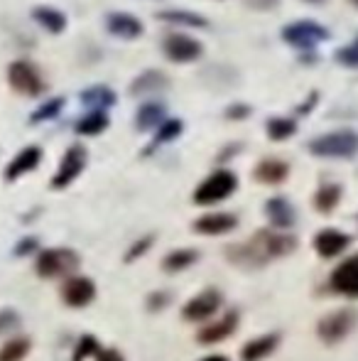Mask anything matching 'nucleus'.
Listing matches in <instances>:
<instances>
[{
  "label": "nucleus",
  "instance_id": "58836bf2",
  "mask_svg": "<svg viewBox=\"0 0 358 361\" xmlns=\"http://www.w3.org/2000/svg\"><path fill=\"white\" fill-rule=\"evenodd\" d=\"M167 302H170V298H167V295H162V293H155L153 298H150V307H153V310H158L160 305H167Z\"/></svg>",
  "mask_w": 358,
  "mask_h": 361
},
{
  "label": "nucleus",
  "instance_id": "5701e85b",
  "mask_svg": "<svg viewBox=\"0 0 358 361\" xmlns=\"http://www.w3.org/2000/svg\"><path fill=\"white\" fill-rule=\"evenodd\" d=\"M165 106L162 104H158V101H148L145 106H140V111H138V128L140 130H150V128H155V126H160L165 121Z\"/></svg>",
  "mask_w": 358,
  "mask_h": 361
},
{
  "label": "nucleus",
  "instance_id": "cd10ccee",
  "mask_svg": "<svg viewBox=\"0 0 358 361\" xmlns=\"http://www.w3.org/2000/svg\"><path fill=\"white\" fill-rule=\"evenodd\" d=\"M30 352V339L15 337L0 347V361H23Z\"/></svg>",
  "mask_w": 358,
  "mask_h": 361
},
{
  "label": "nucleus",
  "instance_id": "423d86ee",
  "mask_svg": "<svg viewBox=\"0 0 358 361\" xmlns=\"http://www.w3.org/2000/svg\"><path fill=\"white\" fill-rule=\"evenodd\" d=\"M8 79H10V86L25 96H37V94H42V89H44L39 69L34 67L32 62H25V59L10 64Z\"/></svg>",
  "mask_w": 358,
  "mask_h": 361
},
{
  "label": "nucleus",
  "instance_id": "393cba45",
  "mask_svg": "<svg viewBox=\"0 0 358 361\" xmlns=\"http://www.w3.org/2000/svg\"><path fill=\"white\" fill-rule=\"evenodd\" d=\"M32 18L37 20L47 32H54V35L62 32V30L67 27V15L59 13V10H54V8H34Z\"/></svg>",
  "mask_w": 358,
  "mask_h": 361
},
{
  "label": "nucleus",
  "instance_id": "7ed1b4c3",
  "mask_svg": "<svg viewBox=\"0 0 358 361\" xmlns=\"http://www.w3.org/2000/svg\"><path fill=\"white\" fill-rule=\"evenodd\" d=\"M309 150L317 157H354L358 152V135L354 130H334L312 140Z\"/></svg>",
  "mask_w": 358,
  "mask_h": 361
},
{
  "label": "nucleus",
  "instance_id": "9b49d317",
  "mask_svg": "<svg viewBox=\"0 0 358 361\" xmlns=\"http://www.w3.org/2000/svg\"><path fill=\"white\" fill-rule=\"evenodd\" d=\"M331 288L346 298H358V256H351L331 273Z\"/></svg>",
  "mask_w": 358,
  "mask_h": 361
},
{
  "label": "nucleus",
  "instance_id": "6e6552de",
  "mask_svg": "<svg viewBox=\"0 0 358 361\" xmlns=\"http://www.w3.org/2000/svg\"><path fill=\"white\" fill-rule=\"evenodd\" d=\"M162 49L170 57V62H174V64L196 62V59L201 57V52H204V47H201L194 37H189V35H179V32L167 35L165 42H162Z\"/></svg>",
  "mask_w": 358,
  "mask_h": 361
},
{
  "label": "nucleus",
  "instance_id": "f704fd0d",
  "mask_svg": "<svg viewBox=\"0 0 358 361\" xmlns=\"http://www.w3.org/2000/svg\"><path fill=\"white\" fill-rule=\"evenodd\" d=\"M150 246H153V236H148V238H140V241L135 243L133 248H130V251H128V256H125V258H128V261H135V258H138L140 253H145V251H148Z\"/></svg>",
  "mask_w": 358,
  "mask_h": 361
},
{
  "label": "nucleus",
  "instance_id": "ea45409f",
  "mask_svg": "<svg viewBox=\"0 0 358 361\" xmlns=\"http://www.w3.org/2000/svg\"><path fill=\"white\" fill-rule=\"evenodd\" d=\"M32 248H34V241L30 238V241H23V243H20V246L15 248V253H18V256H23L25 251H32Z\"/></svg>",
  "mask_w": 358,
  "mask_h": 361
},
{
  "label": "nucleus",
  "instance_id": "473e14b6",
  "mask_svg": "<svg viewBox=\"0 0 358 361\" xmlns=\"http://www.w3.org/2000/svg\"><path fill=\"white\" fill-rule=\"evenodd\" d=\"M91 354H98V342H96L91 334L87 337H82V342L77 344V349H74V361H84Z\"/></svg>",
  "mask_w": 358,
  "mask_h": 361
},
{
  "label": "nucleus",
  "instance_id": "a211bd4d",
  "mask_svg": "<svg viewBox=\"0 0 358 361\" xmlns=\"http://www.w3.org/2000/svg\"><path fill=\"white\" fill-rule=\"evenodd\" d=\"M265 214H268L272 226L277 228H290L295 224V207L285 197H272L268 204H265Z\"/></svg>",
  "mask_w": 358,
  "mask_h": 361
},
{
  "label": "nucleus",
  "instance_id": "bb28decb",
  "mask_svg": "<svg viewBox=\"0 0 358 361\" xmlns=\"http://www.w3.org/2000/svg\"><path fill=\"white\" fill-rule=\"evenodd\" d=\"M341 200V190L336 185H321L314 195V207L319 212H331Z\"/></svg>",
  "mask_w": 358,
  "mask_h": 361
},
{
  "label": "nucleus",
  "instance_id": "412c9836",
  "mask_svg": "<svg viewBox=\"0 0 358 361\" xmlns=\"http://www.w3.org/2000/svg\"><path fill=\"white\" fill-rule=\"evenodd\" d=\"M170 81H167V74L158 72V69H148L133 81L130 91L135 96H143V94H153V91H160V89H167Z\"/></svg>",
  "mask_w": 358,
  "mask_h": 361
},
{
  "label": "nucleus",
  "instance_id": "39448f33",
  "mask_svg": "<svg viewBox=\"0 0 358 361\" xmlns=\"http://www.w3.org/2000/svg\"><path fill=\"white\" fill-rule=\"evenodd\" d=\"M282 39L305 52V49H312L324 39H329V30L312 23V20H300V23H292L282 30Z\"/></svg>",
  "mask_w": 358,
  "mask_h": 361
},
{
  "label": "nucleus",
  "instance_id": "b1692460",
  "mask_svg": "<svg viewBox=\"0 0 358 361\" xmlns=\"http://www.w3.org/2000/svg\"><path fill=\"white\" fill-rule=\"evenodd\" d=\"M160 20L165 23H174V25H184V27H206V18L199 13H191V10H162L158 13Z\"/></svg>",
  "mask_w": 358,
  "mask_h": 361
},
{
  "label": "nucleus",
  "instance_id": "0eeeda50",
  "mask_svg": "<svg viewBox=\"0 0 358 361\" xmlns=\"http://www.w3.org/2000/svg\"><path fill=\"white\" fill-rule=\"evenodd\" d=\"M356 319H358L356 310H336V312H329L321 319L317 332H319V337L326 344H336L356 327Z\"/></svg>",
  "mask_w": 358,
  "mask_h": 361
},
{
  "label": "nucleus",
  "instance_id": "a19ab883",
  "mask_svg": "<svg viewBox=\"0 0 358 361\" xmlns=\"http://www.w3.org/2000/svg\"><path fill=\"white\" fill-rule=\"evenodd\" d=\"M204 361H229V359H226V357H206Z\"/></svg>",
  "mask_w": 358,
  "mask_h": 361
},
{
  "label": "nucleus",
  "instance_id": "aec40b11",
  "mask_svg": "<svg viewBox=\"0 0 358 361\" xmlns=\"http://www.w3.org/2000/svg\"><path fill=\"white\" fill-rule=\"evenodd\" d=\"M277 342H280L277 334H263V337L253 339V342H248L243 349H241V359L243 361H260V359L270 357V354L275 352Z\"/></svg>",
  "mask_w": 358,
  "mask_h": 361
},
{
  "label": "nucleus",
  "instance_id": "c85d7f7f",
  "mask_svg": "<svg viewBox=\"0 0 358 361\" xmlns=\"http://www.w3.org/2000/svg\"><path fill=\"white\" fill-rule=\"evenodd\" d=\"M194 261H196V251H194V248H181V251H172L170 256H165L162 266L167 268V271L177 273V271H184L186 266H191Z\"/></svg>",
  "mask_w": 358,
  "mask_h": 361
},
{
  "label": "nucleus",
  "instance_id": "f257e3e1",
  "mask_svg": "<svg viewBox=\"0 0 358 361\" xmlns=\"http://www.w3.org/2000/svg\"><path fill=\"white\" fill-rule=\"evenodd\" d=\"M297 246L295 236L290 233H275V231H255L248 241L234 243L226 248V258L234 266L241 268H263L275 258H282L292 253Z\"/></svg>",
  "mask_w": 358,
  "mask_h": 361
},
{
  "label": "nucleus",
  "instance_id": "2eb2a0df",
  "mask_svg": "<svg viewBox=\"0 0 358 361\" xmlns=\"http://www.w3.org/2000/svg\"><path fill=\"white\" fill-rule=\"evenodd\" d=\"M106 27H108L110 35L120 39H135L143 35V23L130 13H110L106 18Z\"/></svg>",
  "mask_w": 358,
  "mask_h": 361
},
{
  "label": "nucleus",
  "instance_id": "7c9ffc66",
  "mask_svg": "<svg viewBox=\"0 0 358 361\" xmlns=\"http://www.w3.org/2000/svg\"><path fill=\"white\" fill-rule=\"evenodd\" d=\"M179 133H181V121L165 118L162 121V128L158 130V138H155V143H170V140H174Z\"/></svg>",
  "mask_w": 358,
  "mask_h": 361
},
{
  "label": "nucleus",
  "instance_id": "a878e982",
  "mask_svg": "<svg viewBox=\"0 0 358 361\" xmlns=\"http://www.w3.org/2000/svg\"><path fill=\"white\" fill-rule=\"evenodd\" d=\"M106 128H108V116H106V111H94V114L84 116L77 123V133H82V135H96Z\"/></svg>",
  "mask_w": 358,
  "mask_h": 361
},
{
  "label": "nucleus",
  "instance_id": "20e7f679",
  "mask_svg": "<svg viewBox=\"0 0 358 361\" xmlns=\"http://www.w3.org/2000/svg\"><path fill=\"white\" fill-rule=\"evenodd\" d=\"M79 268V256L72 248H47L37 256V273L42 278H64Z\"/></svg>",
  "mask_w": 358,
  "mask_h": 361
},
{
  "label": "nucleus",
  "instance_id": "9d476101",
  "mask_svg": "<svg viewBox=\"0 0 358 361\" xmlns=\"http://www.w3.org/2000/svg\"><path fill=\"white\" fill-rule=\"evenodd\" d=\"M221 302H224V298H221L219 290H204V293H199L194 300H189V302L184 305L181 314H184V319H189V322H199V319L211 317V314L221 307Z\"/></svg>",
  "mask_w": 358,
  "mask_h": 361
},
{
  "label": "nucleus",
  "instance_id": "c756f323",
  "mask_svg": "<svg viewBox=\"0 0 358 361\" xmlns=\"http://www.w3.org/2000/svg\"><path fill=\"white\" fill-rule=\"evenodd\" d=\"M297 130V123L292 118H270L268 121V135L270 140H287Z\"/></svg>",
  "mask_w": 358,
  "mask_h": 361
},
{
  "label": "nucleus",
  "instance_id": "4468645a",
  "mask_svg": "<svg viewBox=\"0 0 358 361\" xmlns=\"http://www.w3.org/2000/svg\"><path fill=\"white\" fill-rule=\"evenodd\" d=\"M351 238L344 231H336V228H321L314 236V248L321 258H334L339 256L344 248H349Z\"/></svg>",
  "mask_w": 358,
  "mask_h": 361
},
{
  "label": "nucleus",
  "instance_id": "ddd939ff",
  "mask_svg": "<svg viewBox=\"0 0 358 361\" xmlns=\"http://www.w3.org/2000/svg\"><path fill=\"white\" fill-rule=\"evenodd\" d=\"M94 295H96V286L89 278H82V276L69 278L62 288V300L67 305H72V307H84V305H89L91 300H94Z\"/></svg>",
  "mask_w": 358,
  "mask_h": 361
},
{
  "label": "nucleus",
  "instance_id": "4c0bfd02",
  "mask_svg": "<svg viewBox=\"0 0 358 361\" xmlns=\"http://www.w3.org/2000/svg\"><path fill=\"white\" fill-rule=\"evenodd\" d=\"M248 8H255V10H270L277 5V0H245Z\"/></svg>",
  "mask_w": 358,
  "mask_h": 361
},
{
  "label": "nucleus",
  "instance_id": "f8f14e48",
  "mask_svg": "<svg viewBox=\"0 0 358 361\" xmlns=\"http://www.w3.org/2000/svg\"><path fill=\"white\" fill-rule=\"evenodd\" d=\"M39 160H42V150H39L37 145L25 147V150H20L18 155H15L13 160H10V165L5 167V180L15 182L18 177L27 175V172H32L34 167L39 165Z\"/></svg>",
  "mask_w": 358,
  "mask_h": 361
},
{
  "label": "nucleus",
  "instance_id": "f3484780",
  "mask_svg": "<svg viewBox=\"0 0 358 361\" xmlns=\"http://www.w3.org/2000/svg\"><path fill=\"white\" fill-rule=\"evenodd\" d=\"M287 175H290V165L285 160H277V157H265L263 162L255 165V180L265 182V185L285 182Z\"/></svg>",
  "mask_w": 358,
  "mask_h": 361
},
{
  "label": "nucleus",
  "instance_id": "1a4fd4ad",
  "mask_svg": "<svg viewBox=\"0 0 358 361\" xmlns=\"http://www.w3.org/2000/svg\"><path fill=\"white\" fill-rule=\"evenodd\" d=\"M84 165H87V150H84L82 145H72L64 152L62 165H59L57 175H54V180H52L54 190H64L67 185H72V182L82 175Z\"/></svg>",
  "mask_w": 358,
  "mask_h": 361
},
{
  "label": "nucleus",
  "instance_id": "dca6fc26",
  "mask_svg": "<svg viewBox=\"0 0 358 361\" xmlns=\"http://www.w3.org/2000/svg\"><path fill=\"white\" fill-rule=\"evenodd\" d=\"M236 324H238V312L236 310H231V312H226L224 317H219L214 324H209V327H204L199 332V344H216L221 342V339L231 337L236 329Z\"/></svg>",
  "mask_w": 358,
  "mask_h": 361
},
{
  "label": "nucleus",
  "instance_id": "c9c22d12",
  "mask_svg": "<svg viewBox=\"0 0 358 361\" xmlns=\"http://www.w3.org/2000/svg\"><path fill=\"white\" fill-rule=\"evenodd\" d=\"M245 116H250V106H243V104H234L226 111V118H231V121H241V118H245Z\"/></svg>",
  "mask_w": 358,
  "mask_h": 361
},
{
  "label": "nucleus",
  "instance_id": "4be33fe9",
  "mask_svg": "<svg viewBox=\"0 0 358 361\" xmlns=\"http://www.w3.org/2000/svg\"><path fill=\"white\" fill-rule=\"evenodd\" d=\"M82 101L84 106H91L94 111H103L115 104V94L108 86H91V89L82 91Z\"/></svg>",
  "mask_w": 358,
  "mask_h": 361
},
{
  "label": "nucleus",
  "instance_id": "72a5a7b5",
  "mask_svg": "<svg viewBox=\"0 0 358 361\" xmlns=\"http://www.w3.org/2000/svg\"><path fill=\"white\" fill-rule=\"evenodd\" d=\"M336 62L344 64V67L358 69V39L354 44H349V47H344V49L336 52Z\"/></svg>",
  "mask_w": 358,
  "mask_h": 361
},
{
  "label": "nucleus",
  "instance_id": "e433bc0d",
  "mask_svg": "<svg viewBox=\"0 0 358 361\" xmlns=\"http://www.w3.org/2000/svg\"><path fill=\"white\" fill-rule=\"evenodd\" d=\"M96 359H98V361H123V357H120L115 349H98Z\"/></svg>",
  "mask_w": 358,
  "mask_h": 361
},
{
  "label": "nucleus",
  "instance_id": "6ab92c4d",
  "mask_svg": "<svg viewBox=\"0 0 358 361\" xmlns=\"http://www.w3.org/2000/svg\"><path fill=\"white\" fill-rule=\"evenodd\" d=\"M236 226V216L234 214H206L194 221V228L199 233H206V236H219V233H226Z\"/></svg>",
  "mask_w": 358,
  "mask_h": 361
},
{
  "label": "nucleus",
  "instance_id": "2f4dec72",
  "mask_svg": "<svg viewBox=\"0 0 358 361\" xmlns=\"http://www.w3.org/2000/svg\"><path fill=\"white\" fill-rule=\"evenodd\" d=\"M64 101L62 99H54L49 101V104H44L42 109H37L32 114V123H39V121H49V118H57V114L62 111Z\"/></svg>",
  "mask_w": 358,
  "mask_h": 361
},
{
  "label": "nucleus",
  "instance_id": "79ce46f5",
  "mask_svg": "<svg viewBox=\"0 0 358 361\" xmlns=\"http://www.w3.org/2000/svg\"><path fill=\"white\" fill-rule=\"evenodd\" d=\"M309 3H321V0H309Z\"/></svg>",
  "mask_w": 358,
  "mask_h": 361
},
{
  "label": "nucleus",
  "instance_id": "f03ea898",
  "mask_svg": "<svg viewBox=\"0 0 358 361\" xmlns=\"http://www.w3.org/2000/svg\"><path fill=\"white\" fill-rule=\"evenodd\" d=\"M236 175L229 170H216L214 175H209L194 192V204L199 207H211L219 204V202L229 200L236 192Z\"/></svg>",
  "mask_w": 358,
  "mask_h": 361
},
{
  "label": "nucleus",
  "instance_id": "37998d69",
  "mask_svg": "<svg viewBox=\"0 0 358 361\" xmlns=\"http://www.w3.org/2000/svg\"><path fill=\"white\" fill-rule=\"evenodd\" d=\"M354 3H356V5H358V0H354Z\"/></svg>",
  "mask_w": 358,
  "mask_h": 361
}]
</instances>
